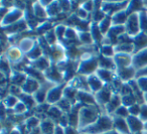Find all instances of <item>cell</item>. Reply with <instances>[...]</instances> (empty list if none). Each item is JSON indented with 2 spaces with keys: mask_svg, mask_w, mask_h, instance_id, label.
<instances>
[{
  "mask_svg": "<svg viewBox=\"0 0 147 134\" xmlns=\"http://www.w3.org/2000/svg\"><path fill=\"white\" fill-rule=\"evenodd\" d=\"M65 134H80V132L77 128L71 127V126H67L65 128Z\"/></svg>",
  "mask_w": 147,
  "mask_h": 134,
  "instance_id": "f5cc1de1",
  "label": "cell"
},
{
  "mask_svg": "<svg viewBox=\"0 0 147 134\" xmlns=\"http://www.w3.org/2000/svg\"><path fill=\"white\" fill-rule=\"evenodd\" d=\"M127 124H128L129 131L131 134H137L144 132V122L138 117V116L129 115L126 118Z\"/></svg>",
  "mask_w": 147,
  "mask_h": 134,
  "instance_id": "8fae6325",
  "label": "cell"
},
{
  "mask_svg": "<svg viewBox=\"0 0 147 134\" xmlns=\"http://www.w3.org/2000/svg\"><path fill=\"white\" fill-rule=\"evenodd\" d=\"M87 82H88V87L90 89V92L92 94H94V95L96 93H98L101 89H103L105 86V84L99 79L96 74L88 76L87 77Z\"/></svg>",
  "mask_w": 147,
  "mask_h": 134,
  "instance_id": "9a60e30c",
  "label": "cell"
},
{
  "mask_svg": "<svg viewBox=\"0 0 147 134\" xmlns=\"http://www.w3.org/2000/svg\"><path fill=\"white\" fill-rule=\"evenodd\" d=\"M102 113V109L98 105H83L79 110V122L77 128L79 132L94 124Z\"/></svg>",
  "mask_w": 147,
  "mask_h": 134,
  "instance_id": "6da1fadb",
  "label": "cell"
},
{
  "mask_svg": "<svg viewBox=\"0 0 147 134\" xmlns=\"http://www.w3.org/2000/svg\"><path fill=\"white\" fill-rule=\"evenodd\" d=\"M137 85H138L140 91L143 94L147 93V77H139L136 78Z\"/></svg>",
  "mask_w": 147,
  "mask_h": 134,
  "instance_id": "7dc6e473",
  "label": "cell"
},
{
  "mask_svg": "<svg viewBox=\"0 0 147 134\" xmlns=\"http://www.w3.org/2000/svg\"><path fill=\"white\" fill-rule=\"evenodd\" d=\"M43 37H45V41H47V43H49L51 47H53V45H55L57 43H59V41H57V35H55V30L53 29H51L49 31H47V33H45L43 35Z\"/></svg>",
  "mask_w": 147,
  "mask_h": 134,
  "instance_id": "7bdbcfd3",
  "label": "cell"
},
{
  "mask_svg": "<svg viewBox=\"0 0 147 134\" xmlns=\"http://www.w3.org/2000/svg\"><path fill=\"white\" fill-rule=\"evenodd\" d=\"M53 24H51V21L49 20H43L37 25V27L35 28V30L37 31L38 33H41V35H45L47 33V31H49L51 29H53Z\"/></svg>",
  "mask_w": 147,
  "mask_h": 134,
  "instance_id": "b9f144b4",
  "label": "cell"
},
{
  "mask_svg": "<svg viewBox=\"0 0 147 134\" xmlns=\"http://www.w3.org/2000/svg\"><path fill=\"white\" fill-rule=\"evenodd\" d=\"M132 55H126V53H115L113 59L116 65V70L132 67Z\"/></svg>",
  "mask_w": 147,
  "mask_h": 134,
  "instance_id": "4fadbf2b",
  "label": "cell"
},
{
  "mask_svg": "<svg viewBox=\"0 0 147 134\" xmlns=\"http://www.w3.org/2000/svg\"><path fill=\"white\" fill-rule=\"evenodd\" d=\"M139 77H147V67H145L144 69L137 72L136 78H139Z\"/></svg>",
  "mask_w": 147,
  "mask_h": 134,
  "instance_id": "db71d44e",
  "label": "cell"
},
{
  "mask_svg": "<svg viewBox=\"0 0 147 134\" xmlns=\"http://www.w3.org/2000/svg\"><path fill=\"white\" fill-rule=\"evenodd\" d=\"M79 32V43L82 45H94L95 43L93 37L89 31H78Z\"/></svg>",
  "mask_w": 147,
  "mask_h": 134,
  "instance_id": "d6a6232c",
  "label": "cell"
},
{
  "mask_svg": "<svg viewBox=\"0 0 147 134\" xmlns=\"http://www.w3.org/2000/svg\"><path fill=\"white\" fill-rule=\"evenodd\" d=\"M42 55H45L43 51H42V49L40 47V45H39L38 43H37V41H36V45H35V47H33V49H31V51H29L26 55H25V58L28 60L29 63H31V62H34V61H36V60H38L39 58H41Z\"/></svg>",
  "mask_w": 147,
  "mask_h": 134,
  "instance_id": "f546056e",
  "label": "cell"
},
{
  "mask_svg": "<svg viewBox=\"0 0 147 134\" xmlns=\"http://www.w3.org/2000/svg\"><path fill=\"white\" fill-rule=\"evenodd\" d=\"M47 117H49V119H51L53 121L57 120V123H59V119L63 117L65 113H63V112L61 111V110L59 109L57 105H51V107H49V111H47Z\"/></svg>",
  "mask_w": 147,
  "mask_h": 134,
  "instance_id": "4dcf8cb0",
  "label": "cell"
},
{
  "mask_svg": "<svg viewBox=\"0 0 147 134\" xmlns=\"http://www.w3.org/2000/svg\"><path fill=\"white\" fill-rule=\"evenodd\" d=\"M55 126L57 125L55 124V121H53V120L49 119V117H47V118L41 119L39 128H40L41 133L42 134H53Z\"/></svg>",
  "mask_w": 147,
  "mask_h": 134,
  "instance_id": "cb8c5ba5",
  "label": "cell"
},
{
  "mask_svg": "<svg viewBox=\"0 0 147 134\" xmlns=\"http://www.w3.org/2000/svg\"><path fill=\"white\" fill-rule=\"evenodd\" d=\"M27 110H28V108L26 107V105H25L22 101H19L18 103L15 105V107L11 110V112H12L14 115H23Z\"/></svg>",
  "mask_w": 147,
  "mask_h": 134,
  "instance_id": "f6af8a7d",
  "label": "cell"
},
{
  "mask_svg": "<svg viewBox=\"0 0 147 134\" xmlns=\"http://www.w3.org/2000/svg\"><path fill=\"white\" fill-rule=\"evenodd\" d=\"M55 105H57V107H59L65 114H69V112L71 111L73 107H74V104L71 103V102H69L67 99L63 98V99H61L57 104H55Z\"/></svg>",
  "mask_w": 147,
  "mask_h": 134,
  "instance_id": "ab89813d",
  "label": "cell"
},
{
  "mask_svg": "<svg viewBox=\"0 0 147 134\" xmlns=\"http://www.w3.org/2000/svg\"><path fill=\"white\" fill-rule=\"evenodd\" d=\"M47 15L49 18H53L55 17L59 13L61 12V6H59V1H51V3L49 5V7H47Z\"/></svg>",
  "mask_w": 147,
  "mask_h": 134,
  "instance_id": "836d02e7",
  "label": "cell"
},
{
  "mask_svg": "<svg viewBox=\"0 0 147 134\" xmlns=\"http://www.w3.org/2000/svg\"><path fill=\"white\" fill-rule=\"evenodd\" d=\"M129 115H130V114H129L128 107H126V106H123V105H121L120 107H119L118 109L115 111V113L113 114V116H115V117L125 118V119H126Z\"/></svg>",
  "mask_w": 147,
  "mask_h": 134,
  "instance_id": "bcb514c9",
  "label": "cell"
},
{
  "mask_svg": "<svg viewBox=\"0 0 147 134\" xmlns=\"http://www.w3.org/2000/svg\"><path fill=\"white\" fill-rule=\"evenodd\" d=\"M133 43L135 45V53L147 47V35L140 32L133 39Z\"/></svg>",
  "mask_w": 147,
  "mask_h": 134,
  "instance_id": "83f0119b",
  "label": "cell"
},
{
  "mask_svg": "<svg viewBox=\"0 0 147 134\" xmlns=\"http://www.w3.org/2000/svg\"><path fill=\"white\" fill-rule=\"evenodd\" d=\"M132 67L137 72L147 67V47L140 49L132 55Z\"/></svg>",
  "mask_w": 147,
  "mask_h": 134,
  "instance_id": "30bf717a",
  "label": "cell"
},
{
  "mask_svg": "<svg viewBox=\"0 0 147 134\" xmlns=\"http://www.w3.org/2000/svg\"><path fill=\"white\" fill-rule=\"evenodd\" d=\"M113 117V129L115 131H117L119 134H131L129 131L128 124L125 118H120V117Z\"/></svg>",
  "mask_w": 147,
  "mask_h": 134,
  "instance_id": "ac0fdd59",
  "label": "cell"
},
{
  "mask_svg": "<svg viewBox=\"0 0 147 134\" xmlns=\"http://www.w3.org/2000/svg\"><path fill=\"white\" fill-rule=\"evenodd\" d=\"M129 14L127 13L126 9H123L118 12H116L114 15L111 16L112 19V24L113 25H125L127 19H128Z\"/></svg>",
  "mask_w": 147,
  "mask_h": 134,
  "instance_id": "484cf974",
  "label": "cell"
},
{
  "mask_svg": "<svg viewBox=\"0 0 147 134\" xmlns=\"http://www.w3.org/2000/svg\"><path fill=\"white\" fill-rule=\"evenodd\" d=\"M41 86V83L35 78L31 77V76H27L26 80L21 86V89L24 94H29V95H33L39 90Z\"/></svg>",
  "mask_w": 147,
  "mask_h": 134,
  "instance_id": "7c38bea8",
  "label": "cell"
},
{
  "mask_svg": "<svg viewBox=\"0 0 147 134\" xmlns=\"http://www.w3.org/2000/svg\"><path fill=\"white\" fill-rule=\"evenodd\" d=\"M89 32L92 35L95 45H101L103 39H104V35L101 32L100 28H99V26H98V23L94 22V21H91L90 26H89Z\"/></svg>",
  "mask_w": 147,
  "mask_h": 134,
  "instance_id": "603a6c76",
  "label": "cell"
},
{
  "mask_svg": "<svg viewBox=\"0 0 147 134\" xmlns=\"http://www.w3.org/2000/svg\"><path fill=\"white\" fill-rule=\"evenodd\" d=\"M29 65H30L31 67L34 68V69H36L37 71L41 72V73L43 74L47 69H49V67H51V65H53V62H51V60L49 59V57L42 55V57L39 58V59L36 60V61L31 62Z\"/></svg>",
  "mask_w": 147,
  "mask_h": 134,
  "instance_id": "e0dca14e",
  "label": "cell"
},
{
  "mask_svg": "<svg viewBox=\"0 0 147 134\" xmlns=\"http://www.w3.org/2000/svg\"><path fill=\"white\" fill-rule=\"evenodd\" d=\"M139 15V24H140L141 32L147 35V10L142 9L138 12Z\"/></svg>",
  "mask_w": 147,
  "mask_h": 134,
  "instance_id": "f35d334b",
  "label": "cell"
},
{
  "mask_svg": "<svg viewBox=\"0 0 147 134\" xmlns=\"http://www.w3.org/2000/svg\"><path fill=\"white\" fill-rule=\"evenodd\" d=\"M137 134H146V133H144V132H142V133H137Z\"/></svg>",
  "mask_w": 147,
  "mask_h": 134,
  "instance_id": "94428289",
  "label": "cell"
},
{
  "mask_svg": "<svg viewBox=\"0 0 147 134\" xmlns=\"http://www.w3.org/2000/svg\"><path fill=\"white\" fill-rule=\"evenodd\" d=\"M139 118H140L144 123L147 122V105L145 103L141 104V111H140Z\"/></svg>",
  "mask_w": 147,
  "mask_h": 134,
  "instance_id": "816d5d0a",
  "label": "cell"
},
{
  "mask_svg": "<svg viewBox=\"0 0 147 134\" xmlns=\"http://www.w3.org/2000/svg\"><path fill=\"white\" fill-rule=\"evenodd\" d=\"M129 1H103L101 4V9L106 14V16H112L116 12L123 9H126Z\"/></svg>",
  "mask_w": 147,
  "mask_h": 134,
  "instance_id": "277c9868",
  "label": "cell"
},
{
  "mask_svg": "<svg viewBox=\"0 0 147 134\" xmlns=\"http://www.w3.org/2000/svg\"><path fill=\"white\" fill-rule=\"evenodd\" d=\"M75 13H76L77 16H78L79 18H80L81 20H83V21H87V20H88L89 14H91V13H89L87 10H85L83 7H81V4H80V6H79L78 8L76 9Z\"/></svg>",
  "mask_w": 147,
  "mask_h": 134,
  "instance_id": "c3c4849f",
  "label": "cell"
},
{
  "mask_svg": "<svg viewBox=\"0 0 147 134\" xmlns=\"http://www.w3.org/2000/svg\"><path fill=\"white\" fill-rule=\"evenodd\" d=\"M136 74H137V71L133 67L125 68V69H121V70H116L117 77L122 82H124V83H128V82L136 79Z\"/></svg>",
  "mask_w": 147,
  "mask_h": 134,
  "instance_id": "5bb4252c",
  "label": "cell"
},
{
  "mask_svg": "<svg viewBox=\"0 0 147 134\" xmlns=\"http://www.w3.org/2000/svg\"><path fill=\"white\" fill-rule=\"evenodd\" d=\"M78 90L75 89L74 87H71V86L67 85L65 86V90H63V98H65V99H67L69 102H71V103L75 105V104L77 103V96H78Z\"/></svg>",
  "mask_w": 147,
  "mask_h": 134,
  "instance_id": "f1b7e54d",
  "label": "cell"
},
{
  "mask_svg": "<svg viewBox=\"0 0 147 134\" xmlns=\"http://www.w3.org/2000/svg\"><path fill=\"white\" fill-rule=\"evenodd\" d=\"M22 19H25V10L13 6L12 8L9 9L7 14L1 19V26L5 29L6 27H9L21 21Z\"/></svg>",
  "mask_w": 147,
  "mask_h": 134,
  "instance_id": "3957f363",
  "label": "cell"
},
{
  "mask_svg": "<svg viewBox=\"0 0 147 134\" xmlns=\"http://www.w3.org/2000/svg\"><path fill=\"white\" fill-rule=\"evenodd\" d=\"M40 122H41V119L37 117V116H29L24 121V126L27 129L33 130V129H35V128L39 127Z\"/></svg>",
  "mask_w": 147,
  "mask_h": 134,
  "instance_id": "d590c367",
  "label": "cell"
},
{
  "mask_svg": "<svg viewBox=\"0 0 147 134\" xmlns=\"http://www.w3.org/2000/svg\"><path fill=\"white\" fill-rule=\"evenodd\" d=\"M121 105H122V101H121V95H120V94L115 93L114 95H113L112 99L110 100V102H109V103L105 106L104 111H105V113L108 114V115L113 116V114L115 113V111H116V110L118 109Z\"/></svg>",
  "mask_w": 147,
  "mask_h": 134,
  "instance_id": "2e32d148",
  "label": "cell"
},
{
  "mask_svg": "<svg viewBox=\"0 0 147 134\" xmlns=\"http://www.w3.org/2000/svg\"><path fill=\"white\" fill-rule=\"evenodd\" d=\"M144 132L145 133H147V122H145L144 123Z\"/></svg>",
  "mask_w": 147,
  "mask_h": 134,
  "instance_id": "680465c9",
  "label": "cell"
},
{
  "mask_svg": "<svg viewBox=\"0 0 147 134\" xmlns=\"http://www.w3.org/2000/svg\"><path fill=\"white\" fill-rule=\"evenodd\" d=\"M112 19H111L110 16H106L102 21L98 23V26L100 28L101 32L103 33V35H106L108 33V31L110 30V28L112 27Z\"/></svg>",
  "mask_w": 147,
  "mask_h": 134,
  "instance_id": "8d00e7d4",
  "label": "cell"
},
{
  "mask_svg": "<svg viewBox=\"0 0 147 134\" xmlns=\"http://www.w3.org/2000/svg\"><path fill=\"white\" fill-rule=\"evenodd\" d=\"M145 10H147V9H145Z\"/></svg>",
  "mask_w": 147,
  "mask_h": 134,
  "instance_id": "6125c7cd",
  "label": "cell"
},
{
  "mask_svg": "<svg viewBox=\"0 0 147 134\" xmlns=\"http://www.w3.org/2000/svg\"><path fill=\"white\" fill-rule=\"evenodd\" d=\"M77 102L82 105H97L94 94L87 91H79L77 96Z\"/></svg>",
  "mask_w": 147,
  "mask_h": 134,
  "instance_id": "44dd1931",
  "label": "cell"
},
{
  "mask_svg": "<svg viewBox=\"0 0 147 134\" xmlns=\"http://www.w3.org/2000/svg\"><path fill=\"white\" fill-rule=\"evenodd\" d=\"M65 86H67V83H63L51 87L47 92V104L51 106L59 103L63 97V90H65Z\"/></svg>",
  "mask_w": 147,
  "mask_h": 134,
  "instance_id": "52a82bcc",
  "label": "cell"
},
{
  "mask_svg": "<svg viewBox=\"0 0 147 134\" xmlns=\"http://www.w3.org/2000/svg\"><path fill=\"white\" fill-rule=\"evenodd\" d=\"M95 74L98 76V78L105 85H110L113 82V80L115 79V77H116V72L106 69H101V68H99Z\"/></svg>",
  "mask_w": 147,
  "mask_h": 134,
  "instance_id": "d6986e66",
  "label": "cell"
},
{
  "mask_svg": "<svg viewBox=\"0 0 147 134\" xmlns=\"http://www.w3.org/2000/svg\"><path fill=\"white\" fill-rule=\"evenodd\" d=\"M1 72L5 77H10L12 70H11V64L9 63V61L2 55V61H1Z\"/></svg>",
  "mask_w": 147,
  "mask_h": 134,
  "instance_id": "60d3db41",
  "label": "cell"
},
{
  "mask_svg": "<svg viewBox=\"0 0 147 134\" xmlns=\"http://www.w3.org/2000/svg\"><path fill=\"white\" fill-rule=\"evenodd\" d=\"M111 130H113V117L106 113H102L94 124L81 132L87 134H104Z\"/></svg>",
  "mask_w": 147,
  "mask_h": 134,
  "instance_id": "7a4b0ae2",
  "label": "cell"
},
{
  "mask_svg": "<svg viewBox=\"0 0 147 134\" xmlns=\"http://www.w3.org/2000/svg\"><path fill=\"white\" fill-rule=\"evenodd\" d=\"M31 13H32V15H34L36 18L45 19V20L49 19L47 8H45L39 1L33 2L32 4H31Z\"/></svg>",
  "mask_w": 147,
  "mask_h": 134,
  "instance_id": "7402d4cb",
  "label": "cell"
},
{
  "mask_svg": "<svg viewBox=\"0 0 147 134\" xmlns=\"http://www.w3.org/2000/svg\"><path fill=\"white\" fill-rule=\"evenodd\" d=\"M114 49L115 53H126V55H134L135 53V45L133 43L115 45Z\"/></svg>",
  "mask_w": 147,
  "mask_h": 134,
  "instance_id": "d4e9b609",
  "label": "cell"
},
{
  "mask_svg": "<svg viewBox=\"0 0 147 134\" xmlns=\"http://www.w3.org/2000/svg\"><path fill=\"white\" fill-rule=\"evenodd\" d=\"M128 110H129V114L132 116H138L140 115V111H141V104L139 103H136L134 105L130 106L128 107Z\"/></svg>",
  "mask_w": 147,
  "mask_h": 134,
  "instance_id": "681fc988",
  "label": "cell"
},
{
  "mask_svg": "<svg viewBox=\"0 0 147 134\" xmlns=\"http://www.w3.org/2000/svg\"><path fill=\"white\" fill-rule=\"evenodd\" d=\"M143 103H145L147 105V93L143 94Z\"/></svg>",
  "mask_w": 147,
  "mask_h": 134,
  "instance_id": "9f6ffc18",
  "label": "cell"
},
{
  "mask_svg": "<svg viewBox=\"0 0 147 134\" xmlns=\"http://www.w3.org/2000/svg\"><path fill=\"white\" fill-rule=\"evenodd\" d=\"M35 45H36V39H33L32 37H24L18 41L19 49L23 51L25 55L35 47Z\"/></svg>",
  "mask_w": 147,
  "mask_h": 134,
  "instance_id": "ffe728a7",
  "label": "cell"
},
{
  "mask_svg": "<svg viewBox=\"0 0 147 134\" xmlns=\"http://www.w3.org/2000/svg\"><path fill=\"white\" fill-rule=\"evenodd\" d=\"M99 68L116 72V65H115L114 59L113 58L103 57L101 55H99Z\"/></svg>",
  "mask_w": 147,
  "mask_h": 134,
  "instance_id": "4316f807",
  "label": "cell"
},
{
  "mask_svg": "<svg viewBox=\"0 0 147 134\" xmlns=\"http://www.w3.org/2000/svg\"><path fill=\"white\" fill-rule=\"evenodd\" d=\"M43 77L45 80L49 83L53 84V85H59V84L65 83L63 81V77L61 72L59 71V69L57 68V65L53 63V65L49 67V69H47V71L43 73Z\"/></svg>",
  "mask_w": 147,
  "mask_h": 134,
  "instance_id": "ba28073f",
  "label": "cell"
},
{
  "mask_svg": "<svg viewBox=\"0 0 147 134\" xmlns=\"http://www.w3.org/2000/svg\"><path fill=\"white\" fill-rule=\"evenodd\" d=\"M19 101H20V100H19V98L17 97V96H14V95H12V94L8 93L5 96L4 99H3L2 104L4 105V107L6 108L7 110L8 109L12 110Z\"/></svg>",
  "mask_w": 147,
  "mask_h": 134,
  "instance_id": "1f68e13d",
  "label": "cell"
},
{
  "mask_svg": "<svg viewBox=\"0 0 147 134\" xmlns=\"http://www.w3.org/2000/svg\"><path fill=\"white\" fill-rule=\"evenodd\" d=\"M125 29H126V33L131 39H134L136 35H138L141 32L138 12L132 13L129 15L128 19L125 23Z\"/></svg>",
  "mask_w": 147,
  "mask_h": 134,
  "instance_id": "5b68a950",
  "label": "cell"
},
{
  "mask_svg": "<svg viewBox=\"0 0 147 134\" xmlns=\"http://www.w3.org/2000/svg\"><path fill=\"white\" fill-rule=\"evenodd\" d=\"M114 92L111 89V87L109 85H105L103 89H101L98 93L95 94V99H96V103L99 107L102 109L103 113H105L104 108L107 104L110 102V100L112 99L113 95H114Z\"/></svg>",
  "mask_w": 147,
  "mask_h": 134,
  "instance_id": "8992f818",
  "label": "cell"
},
{
  "mask_svg": "<svg viewBox=\"0 0 147 134\" xmlns=\"http://www.w3.org/2000/svg\"><path fill=\"white\" fill-rule=\"evenodd\" d=\"M19 100L20 101H22L23 103L26 105V107L29 109H31V108H34L37 106V103L36 101H35L34 97H33V95H29V94H21L20 96H19Z\"/></svg>",
  "mask_w": 147,
  "mask_h": 134,
  "instance_id": "e575fe53",
  "label": "cell"
},
{
  "mask_svg": "<svg viewBox=\"0 0 147 134\" xmlns=\"http://www.w3.org/2000/svg\"><path fill=\"white\" fill-rule=\"evenodd\" d=\"M99 51H100L101 55L106 58H114L115 55L114 45H101Z\"/></svg>",
  "mask_w": 147,
  "mask_h": 134,
  "instance_id": "74e56055",
  "label": "cell"
},
{
  "mask_svg": "<svg viewBox=\"0 0 147 134\" xmlns=\"http://www.w3.org/2000/svg\"><path fill=\"white\" fill-rule=\"evenodd\" d=\"M104 134H119V133L113 129V130H111V131H108V132H106V133H104Z\"/></svg>",
  "mask_w": 147,
  "mask_h": 134,
  "instance_id": "6f0895ef",
  "label": "cell"
},
{
  "mask_svg": "<svg viewBox=\"0 0 147 134\" xmlns=\"http://www.w3.org/2000/svg\"><path fill=\"white\" fill-rule=\"evenodd\" d=\"M80 134H87V133H84V132H80Z\"/></svg>",
  "mask_w": 147,
  "mask_h": 134,
  "instance_id": "91938a15",
  "label": "cell"
},
{
  "mask_svg": "<svg viewBox=\"0 0 147 134\" xmlns=\"http://www.w3.org/2000/svg\"><path fill=\"white\" fill-rule=\"evenodd\" d=\"M81 7L87 10L89 13L92 14V12L94 11V8H95V1H85L81 4Z\"/></svg>",
  "mask_w": 147,
  "mask_h": 134,
  "instance_id": "f907efd6",
  "label": "cell"
},
{
  "mask_svg": "<svg viewBox=\"0 0 147 134\" xmlns=\"http://www.w3.org/2000/svg\"><path fill=\"white\" fill-rule=\"evenodd\" d=\"M67 25H65V24H63V23H59V24L55 25V26L53 27V30H55V35H57V41H59V43L63 41L65 30H67Z\"/></svg>",
  "mask_w": 147,
  "mask_h": 134,
  "instance_id": "ee69618b",
  "label": "cell"
},
{
  "mask_svg": "<svg viewBox=\"0 0 147 134\" xmlns=\"http://www.w3.org/2000/svg\"><path fill=\"white\" fill-rule=\"evenodd\" d=\"M10 134H22V133H21V131L18 129V128L15 127V128H13V129L10 131Z\"/></svg>",
  "mask_w": 147,
  "mask_h": 134,
  "instance_id": "11a10c76",
  "label": "cell"
},
{
  "mask_svg": "<svg viewBox=\"0 0 147 134\" xmlns=\"http://www.w3.org/2000/svg\"><path fill=\"white\" fill-rule=\"evenodd\" d=\"M3 55L8 60L11 65H18V64H21L23 59L25 58V55L23 53V51L19 49L18 45H10L9 47H7V49L5 51Z\"/></svg>",
  "mask_w": 147,
  "mask_h": 134,
  "instance_id": "9c48e42d",
  "label": "cell"
}]
</instances>
